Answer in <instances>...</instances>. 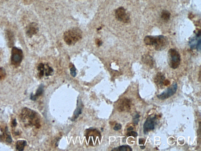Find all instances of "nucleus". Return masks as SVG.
I'll return each instance as SVG.
<instances>
[{
  "label": "nucleus",
  "instance_id": "4",
  "mask_svg": "<svg viewBox=\"0 0 201 151\" xmlns=\"http://www.w3.org/2000/svg\"><path fill=\"white\" fill-rule=\"evenodd\" d=\"M167 56L169 66L174 69L178 68L181 62L180 55L176 49L171 48L168 51Z\"/></svg>",
  "mask_w": 201,
  "mask_h": 151
},
{
  "label": "nucleus",
  "instance_id": "10",
  "mask_svg": "<svg viewBox=\"0 0 201 151\" xmlns=\"http://www.w3.org/2000/svg\"><path fill=\"white\" fill-rule=\"evenodd\" d=\"M165 76L164 74L161 72H159L157 74L155 77L154 82L157 85L161 88H163L164 86V82L165 81Z\"/></svg>",
  "mask_w": 201,
  "mask_h": 151
},
{
  "label": "nucleus",
  "instance_id": "16",
  "mask_svg": "<svg viewBox=\"0 0 201 151\" xmlns=\"http://www.w3.org/2000/svg\"><path fill=\"white\" fill-rule=\"evenodd\" d=\"M112 150L119 151H132V149L128 145H123L112 149Z\"/></svg>",
  "mask_w": 201,
  "mask_h": 151
},
{
  "label": "nucleus",
  "instance_id": "6",
  "mask_svg": "<svg viewBox=\"0 0 201 151\" xmlns=\"http://www.w3.org/2000/svg\"><path fill=\"white\" fill-rule=\"evenodd\" d=\"M115 18L118 21L124 23H128L130 21V18L126 10L123 7H120L115 11Z\"/></svg>",
  "mask_w": 201,
  "mask_h": 151
},
{
  "label": "nucleus",
  "instance_id": "1",
  "mask_svg": "<svg viewBox=\"0 0 201 151\" xmlns=\"http://www.w3.org/2000/svg\"><path fill=\"white\" fill-rule=\"evenodd\" d=\"M144 43L148 46H153L156 51L163 50L167 47L169 41L168 38L163 35L147 36L144 39Z\"/></svg>",
  "mask_w": 201,
  "mask_h": 151
},
{
  "label": "nucleus",
  "instance_id": "21",
  "mask_svg": "<svg viewBox=\"0 0 201 151\" xmlns=\"http://www.w3.org/2000/svg\"><path fill=\"white\" fill-rule=\"evenodd\" d=\"M145 140L143 139H139V144L140 145H144L145 142Z\"/></svg>",
  "mask_w": 201,
  "mask_h": 151
},
{
  "label": "nucleus",
  "instance_id": "2",
  "mask_svg": "<svg viewBox=\"0 0 201 151\" xmlns=\"http://www.w3.org/2000/svg\"><path fill=\"white\" fill-rule=\"evenodd\" d=\"M82 38V32L79 28L75 27L68 29L64 32L63 38L66 43L69 45H73Z\"/></svg>",
  "mask_w": 201,
  "mask_h": 151
},
{
  "label": "nucleus",
  "instance_id": "11",
  "mask_svg": "<svg viewBox=\"0 0 201 151\" xmlns=\"http://www.w3.org/2000/svg\"><path fill=\"white\" fill-rule=\"evenodd\" d=\"M141 60L144 64L150 68H153L155 66V62L154 58L149 55L145 54L143 55Z\"/></svg>",
  "mask_w": 201,
  "mask_h": 151
},
{
  "label": "nucleus",
  "instance_id": "14",
  "mask_svg": "<svg viewBox=\"0 0 201 151\" xmlns=\"http://www.w3.org/2000/svg\"><path fill=\"white\" fill-rule=\"evenodd\" d=\"M43 85H41L37 90V92L35 95H31V99L32 100H36L37 98L39 96H41L43 93Z\"/></svg>",
  "mask_w": 201,
  "mask_h": 151
},
{
  "label": "nucleus",
  "instance_id": "12",
  "mask_svg": "<svg viewBox=\"0 0 201 151\" xmlns=\"http://www.w3.org/2000/svg\"><path fill=\"white\" fill-rule=\"evenodd\" d=\"M171 14L166 10H164L161 14V18L165 21H169L171 17Z\"/></svg>",
  "mask_w": 201,
  "mask_h": 151
},
{
  "label": "nucleus",
  "instance_id": "15",
  "mask_svg": "<svg viewBox=\"0 0 201 151\" xmlns=\"http://www.w3.org/2000/svg\"><path fill=\"white\" fill-rule=\"evenodd\" d=\"M130 107V104L129 100H124L121 103V105L119 107L120 109L122 111H124L126 109H128Z\"/></svg>",
  "mask_w": 201,
  "mask_h": 151
},
{
  "label": "nucleus",
  "instance_id": "17",
  "mask_svg": "<svg viewBox=\"0 0 201 151\" xmlns=\"http://www.w3.org/2000/svg\"><path fill=\"white\" fill-rule=\"evenodd\" d=\"M70 65L71 66H70V74H71V75H72L73 77H75V76H76V74H77L76 72V68L74 67L73 65L72 64H70Z\"/></svg>",
  "mask_w": 201,
  "mask_h": 151
},
{
  "label": "nucleus",
  "instance_id": "19",
  "mask_svg": "<svg viewBox=\"0 0 201 151\" xmlns=\"http://www.w3.org/2000/svg\"><path fill=\"white\" fill-rule=\"evenodd\" d=\"M127 136L128 137H130V136H132V137H136L138 136V133L136 132H134V131H132V132H128L127 133Z\"/></svg>",
  "mask_w": 201,
  "mask_h": 151
},
{
  "label": "nucleus",
  "instance_id": "20",
  "mask_svg": "<svg viewBox=\"0 0 201 151\" xmlns=\"http://www.w3.org/2000/svg\"><path fill=\"white\" fill-rule=\"evenodd\" d=\"M122 126L120 124H117L113 128L114 130L115 131H118L120 130L122 128Z\"/></svg>",
  "mask_w": 201,
  "mask_h": 151
},
{
  "label": "nucleus",
  "instance_id": "18",
  "mask_svg": "<svg viewBox=\"0 0 201 151\" xmlns=\"http://www.w3.org/2000/svg\"><path fill=\"white\" fill-rule=\"evenodd\" d=\"M82 109L80 107H78L77 109L74 111V114L75 116V119H76L79 115V114L82 113Z\"/></svg>",
  "mask_w": 201,
  "mask_h": 151
},
{
  "label": "nucleus",
  "instance_id": "13",
  "mask_svg": "<svg viewBox=\"0 0 201 151\" xmlns=\"http://www.w3.org/2000/svg\"><path fill=\"white\" fill-rule=\"evenodd\" d=\"M26 144L27 143L25 140H19L16 144V148L17 150L22 151L23 150L24 147L26 146Z\"/></svg>",
  "mask_w": 201,
  "mask_h": 151
},
{
  "label": "nucleus",
  "instance_id": "24",
  "mask_svg": "<svg viewBox=\"0 0 201 151\" xmlns=\"http://www.w3.org/2000/svg\"><path fill=\"white\" fill-rule=\"evenodd\" d=\"M133 130V128H132V127H130V128H128L127 130L130 131L132 130Z\"/></svg>",
  "mask_w": 201,
  "mask_h": 151
},
{
  "label": "nucleus",
  "instance_id": "9",
  "mask_svg": "<svg viewBox=\"0 0 201 151\" xmlns=\"http://www.w3.org/2000/svg\"><path fill=\"white\" fill-rule=\"evenodd\" d=\"M38 70L39 72L40 76H43L44 74H45L47 76H48L52 74L53 73V70L51 67L48 66L45 68V65L43 64H41L39 65L38 67Z\"/></svg>",
  "mask_w": 201,
  "mask_h": 151
},
{
  "label": "nucleus",
  "instance_id": "8",
  "mask_svg": "<svg viewBox=\"0 0 201 151\" xmlns=\"http://www.w3.org/2000/svg\"><path fill=\"white\" fill-rule=\"evenodd\" d=\"M23 54L21 50L18 48H13L12 50L11 60L13 64L17 65L21 62Z\"/></svg>",
  "mask_w": 201,
  "mask_h": 151
},
{
  "label": "nucleus",
  "instance_id": "23",
  "mask_svg": "<svg viewBox=\"0 0 201 151\" xmlns=\"http://www.w3.org/2000/svg\"><path fill=\"white\" fill-rule=\"evenodd\" d=\"M3 133L2 129L1 128V127H0V136H2V135H3Z\"/></svg>",
  "mask_w": 201,
  "mask_h": 151
},
{
  "label": "nucleus",
  "instance_id": "22",
  "mask_svg": "<svg viewBox=\"0 0 201 151\" xmlns=\"http://www.w3.org/2000/svg\"><path fill=\"white\" fill-rule=\"evenodd\" d=\"M96 42L97 44V45H98L99 46L102 45V42L101 41L99 40V39H98V41H96Z\"/></svg>",
  "mask_w": 201,
  "mask_h": 151
},
{
  "label": "nucleus",
  "instance_id": "5",
  "mask_svg": "<svg viewBox=\"0 0 201 151\" xmlns=\"http://www.w3.org/2000/svg\"><path fill=\"white\" fill-rule=\"evenodd\" d=\"M178 88L176 83H174L169 86L161 94L157 95V98L161 100H164L173 96L176 93Z\"/></svg>",
  "mask_w": 201,
  "mask_h": 151
},
{
  "label": "nucleus",
  "instance_id": "7",
  "mask_svg": "<svg viewBox=\"0 0 201 151\" xmlns=\"http://www.w3.org/2000/svg\"><path fill=\"white\" fill-rule=\"evenodd\" d=\"M157 116H149L147 118L143 125V132L144 134H148L150 131L154 129L155 126L156 124Z\"/></svg>",
  "mask_w": 201,
  "mask_h": 151
},
{
  "label": "nucleus",
  "instance_id": "3",
  "mask_svg": "<svg viewBox=\"0 0 201 151\" xmlns=\"http://www.w3.org/2000/svg\"><path fill=\"white\" fill-rule=\"evenodd\" d=\"M21 118L25 124L29 125H36L38 122L36 113L28 108H25L22 111Z\"/></svg>",
  "mask_w": 201,
  "mask_h": 151
},
{
  "label": "nucleus",
  "instance_id": "26",
  "mask_svg": "<svg viewBox=\"0 0 201 151\" xmlns=\"http://www.w3.org/2000/svg\"><path fill=\"white\" fill-rule=\"evenodd\" d=\"M145 147L144 146H140L141 148L142 149H143L145 148Z\"/></svg>",
  "mask_w": 201,
  "mask_h": 151
},
{
  "label": "nucleus",
  "instance_id": "25",
  "mask_svg": "<svg viewBox=\"0 0 201 151\" xmlns=\"http://www.w3.org/2000/svg\"><path fill=\"white\" fill-rule=\"evenodd\" d=\"M13 124V125L14 126L16 125V120H14Z\"/></svg>",
  "mask_w": 201,
  "mask_h": 151
}]
</instances>
